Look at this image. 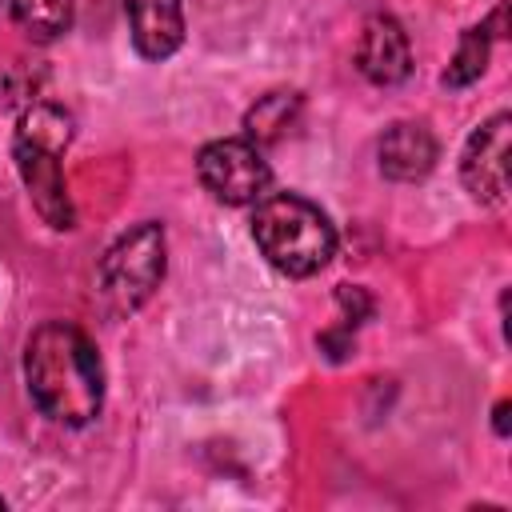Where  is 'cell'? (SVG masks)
Masks as SVG:
<instances>
[{
  "mask_svg": "<svg viewBox=\"0 0 512 512\" xmlns=\"http://www.w3.org/2000/svg\"><path fill=\"white\" fill-rule=\"evenodd\" d=\"M196 176L220 204H232V208L256 204L260 196H268V184H272V168L264 152L244 136L204 144L196 156Z\"/></svg>",
  "mask_w": 512,
  "mask_h": 512,
  "instance_id": "cell-5",
  "label": "cell"
},
{
  "mask_svg": "<svg viewBox=\"0 0 512 512\" xmlns=\"http://www.w3.org/2000/svg\"><path fill=\"white\" fill-rule=\"evenodd\" d=\"M296 112H300V92H268V96H260L244 116V132H248L244 140H252L256 148L280 140L296 124Z\"/></svg>",
  "mask_w": 512,
  "mask_h": 512,
  "instance_id": "cell-11",
  "label": "cell"
},
{
  "mask_svg": "<svg viewBox=\"0 0 512 512\" xmlns=\"http://www.w3.org/2000/svg\"><path fill=\"white\" fill-rule=\"evenodd\" d=\"M320 348H328V356H332V360H344V356L352 352L348 328H340V332H324V336H320Z\"/></svg>",
  "mask_w": 512,
  "mask_h": 512,
  "instance_id": "cell-14",
  "label": "cell"
},
{
  "mask_svg": "<svg viewBox=\"0 0 512 512\" xmlns=\"http://www.w3.org/2000/svg\"><path fill=\"white\" fill-rule=\"evenodd\" d=\"M436 156H440V144H436L432 128L420 120H396L392 128H384V136L376 144V160L388 180H424L432 172Z\"/></svg>",
  "mask_w": 512,
  "mask_h": 512,
  "instance_id": "cell-8",
  "label": "cell"
},
{
  "mask_svg": "<svg viewBox=\"0 0 512 512\" xmlns=\"http://www.w3.org/2000/svg\"><path fill=\"white\" fill-rule=\"evenodd\" d=\"M16 28L36 40V44H52L72 28L76 16V0H8Z\"/></svg>",
  "mask_w": 512,
  "mask_h": 512,
  "instance_id": "cell-10",
  "label": "cell"
},
{
  "mask_svg": "<svg viewBox=\"0 0 512 512\" xmlns=\"http://www.w3.org/2000/svg\"><path fill=\"white\" fill-rule=\"evenodd\" d=\"M68 144H72V116L60 104L36 100L20 112L16 136H12V160L28 188L32 208L56 232L76 228V208L64 184V164H60Z\"/></svg>",
  "mask_w": 512,
  "mask_h": 512,
  "instance_id": "cell-2",
  "label": "cell"
},
{
  "mask_svg": "<svg viewBox=\"0 0 512 512\" xmlns=\"http://www.w3.org/2000/svg\"><path fill=\"white\" fill-rule=\"evenodd\" d=\"M356 68L364 80L392 88L412 76V44L396 16H368L360 44H356Z\"/></svg>",
  "mask_w": 512,
  "mask_h": 512,
  "instance_id": "cell-7",
  "label": "cell"
},
{
  "mask_svg": "<svg viewBox=\"0 0 512 512\" xmlns=\"http://www.w3.org/2000/svg\"><path fill=\"white\" fill-rule=\"evenodd\" d=\"M488 52H492V32H488V24L464 28V32H460V44H456V56H452V64L444 68L440 80H444L448 88H468L472 80L484 76Z\"/></svg>",
  "mask_w": 512,
  "mask_h": 512,
  "instance_id": "cell-12",
  "label": "cell"
},
{
  "mask_svg": "<svg viewBox=\"0 0 512 512\" xmlns=\"http://www.w3.org/2000/svg\"><path fill=\"white\" fill-rule=\"evenodd\" d=\"M492 428H496V436H508V400H500L492 408Z\"/></svg>",
  "mask_w": 512,
  "mask_h": 512,
  "instance_id": "cell-15",
  "label": "cell"
},
{
  "mask_svg": "<svg viewBox=\"0 0 512 512\" xmlns=\"http://www.w3.org/2000/svg\"><path fill=\"white\" fill-rule=\"evenodd\" d=\"M252 240L284 276H316L336 256L328 212L296 192H268L252 204Z\"/></svg>",
  "mask_w": 512,
  "mask_h": 512,
  "instance_id": "cell-3",
  "label": "cell"
},
{
  "mask_svg": "<svg viewBox=\"0 0 512 512\" xmlns=\"http://www.w3.org/2000/svg\"><path fill=\"white\" fill-rule=\"evenodd\" d=\"M132 48L144 60H168L184 44V8L180 0H124Z\"/></svg>",
  "mask_w": 512,
  "mask_h": 512,
  "instance_id": "cell-9",
  "label": "cell"
},
{
  "mask_svg": "<svg viewBox=\"0 0 512 512\" xmlns=\"http://www.w3.org/2000/svg\"><path fill=\"white\" fill-rule=\"evenodd\" d=\"M24 384L32 404L64 428H84L104 408V364L84 328L44 320L24 340Z\"/></svg>",
  "mask_w": 512,
  "mask_h": 512,
  "instance_id": "cell-1",
  "label": "cell"
},
{
  "mask_svg": "<svg viewBox=\"0 0 512 512\" xmlns=\"http://www.w3.org/2000/svg\"><path fill=\"white\" fill-rule=\"evenodd\" d=\"M0 508H8V500H4V496H0Z\"/></svg>",
  "mask_w": 512,
  "mask_h": 512,
  "instance_id": "cell-16",
  "label": "cell"
},
{
  "mask_svg": "<svg viewBox=\"0 0 512 512\" xmlns=\"http://www.w3.org/2000/svg\"><path fill=\"white\" fill-rule=\"evenodd\" d=\"M508 136L512 120L508 112H496L468 136L460 152V180L480 204H504L508 196Z\"/></svg>",
  "mask_w": 512,
  "mask_h": 512,
  "instance_id": "cell-6",
  "label": "cell"
},
{
  "mask_svg": "<svg viewBox=\"0 0 512 512\" xmlns=\"http://www.w3.org/2000/svg\"><path fill=\"white\" fill-rule=\"evenodd\" d=\"M336 304L344 308V328H356L360 320L372 316V296L360 284H340L336 288Z\"/></svg>",
  "mask_w": 512,
  "mask_h": 512,
  "instance_id": "cell-13",
  "label": "cell"
},
{
  "mask_svg": "<svg viewBox=\"0 0 512 512\" xmlns=\"http://www.w3.org/2000/svg\"><path fill=\"white\" fill-rule=\"evenodd\" d=\"M168 268V244H164V228L156 220L132 224L128 232H120L104 260H100V300L112 316H128L140 304H148V296L160 288Z\"/></svg>",
  "mask_w": 512,
  "mask_h": 512,
  "instance_id": "cell-4",
  "label": "cell"
}]
</instances>
